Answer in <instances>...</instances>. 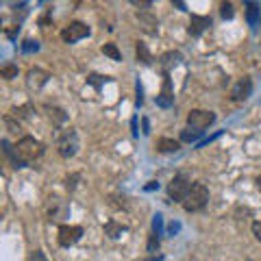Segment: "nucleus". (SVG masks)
I'll use <instances>...</instances> for the list:
<instances>
[{"label": "nucleus", "instance_id": "nucleus-1", "mask_svg": "<svg viewBox=\"0 0 261 261\" xmlns=\"http://www.w3.org/2000/svg\"><path fill=\"white\" fill-rule=\"evenodd\" d=\"M207 202H209V189H207V185H205V183H192L187 198L183 200V209L189 211V213L202 211V209L207 207Z\"/></svg>", "mask_w": 261, "mask_h": 261}, {"label": "nucleus", "instance_id": "nucleus-2", "mask_svg": "<svg viewBox=\"0 0 261 261\" xmlns=\"http://www.w3.org/2000/svg\"><path fill=\"white\" fill-rule=\"evenodd\" d=\"M16 153L20 155V159H22L24 163H31V161H35L44 155V144L37 142L35 137L26 135L16 144Z\"/></svg>", "mask_w": 261, "mask_h": 261}, {"label": "nucleus", "instance_id": "nucleus-3", "mask_svg": "<svg viewBox=\"0 0 261 261\" xmlns=\"http://www.w3.org/2000/svg\"><path fill=\"white\" fill-rule=\"evenodd\" d=\"M57 150L63 159H70V157H74L78 153V135L74 128H65L57 137Z\"/></svg>", "mask_w": 261, "mask_h": 261}, {"label": "nucleus", "instance_id": "nucleus-4", "mask_svg": "<svg viewBox=\"0 0 261 261\" xmlns=\"http://www.w3.org/2000/svg\"><path fill=\"white\" fill-rule=\"evenodd\" d=\"M213 122H215V113H213V111L192 109L187 113V126L194 128V130H200V133H205V128H209Z\"/></svg>", "mask_w": 261, "mask_h": 261}, {"label": "nucleus", "instance_id": "nucleus-5", "mask_svg": "<svg viewBox=\"0 0 261 261\" xmlns=\"http://www.w3.org/2000/svg\"><path fill=\"white\" fill-rule=\"evenodd\" d=\"M189 187H192V183L185 174H176L172 181L168 183V198L172 202H183L187 198L189 194Z\"/></svg>", "mask_w": 261, "mask_h": 261}, {"label": "nucleus", "instance_id": "nucleus-6", "mask_svg": "<svg viewBox=\"0 0 261 261\" xmlns=\"http://www.w3.org/2000/svg\"><path fill=\"white\" fill-rule=\"evenodd\" d=\"M81 237H83V226H76V224H61L59 226V235H57L59 246L70 248V246H74Z\"/></svg>", "mask_w": 261, "mask_h": 261}, {"label": "nucleus", "instance_id": "nucleus-7", "mask_svg": "<svg viewBox=\"0 0 261 261\" xmlns=\"http://www.w3.org/2000/svg\"><path fill=\"white\" fill-rule=\"evenodd\" d=\"M89 37V26L83 24V22H70L65 29L61 31V39L65 44H76L81 39Z\"/></svg>", "mask_w": 261, "mask_h": 261}, {"label": "nucleus", "instance_id": "nucleus-8", "mask_svg": "<svg viewBox=\"0 0 261 261\" xmlns=\"http://www.w3.org/2000/svg\"><path fill=\"white\" fill-rule=\"evenodd\" d=\"M68 211H70L68 202L61 200L59 196H50L48 202H46V213H48V220H50V222L63 220L65 215H68Z\"/></svg>", "mask_w": 261, "mask_h": 261}, {"label": "nucleus", "instance_id": "nucleus-9", "mask_svg": "<svg viewBox=\"0 0 261 261\" xmlns=\"http://www.w3.org/2000/svg\"><path fill=\"white\" fill-rule=\"evenodd\" d=\"M252 94V81L248 76H244V78H239L237 83L233 85V89H231V98L235 102H241V100H246L248 96Z\"/></svg>", "mask_w": 261, "mask_h": 261}, {"label": "nucleus", "instance_id": "nucleus-10", "mask_svg": "<svg viewBox=\"0 0 261 261\" xmlns=\"http://www.w3.org/2000/svg\"><path fill=\"white\" fill-rule=\"evenodd\" d=\"M211 24H213L211 18H207V16H192V20H189V26H187V33L192 37H200Z\"/></svg>", "mask_w": 261, "mask_h": 261}, {"label": "nucleus", "instance_id": "nucleus-11", "mask_svg": "<svg viewBox=\"0 0 261 261\" xmlns=\"http://www.w3.org/2000/svg\"><path fill=\"white\" fill-rule=\"evenodd\" d=\"M157 104L163 109H170L174 104V91H172V81H170V76L166 74V81H163V87L159 91V96H157Z\"/></svg>", "mask_w": 261, "mask_h": 261}, {"label": "nucleus", "instance_id": "nucleus-12", "mask_svg": "<svg viewBox=\"0 0 261 261\" xmlns=\"http://www.w3.org/2000/svg\"><path fill=\"white\" fill-rule=\"evenodd\" d=\"M48 78H50V74L46 70L33 68V70H29V74H26V83H29L31 89H39V87H44V85L48 83Z\"/></svg>", "mask_w": 261, "mask_h": 261}, {"label": "nucleus", "instance_id": "nucleus-13", "mask_svg": "<svg viewBox=\"0 0 261 261\" xmlns=\"http://www.w3.org/2000/svg\"><path fill=\"white\" fill-rule=\"evenodd\" d=\"M246 22H248V26H252V29H257L261 24V9L257 3H246Z\"/></svg>", "mask_w": 261, "mask_h": 261}, {"label": "nucleus", "instance_id": "nucleus-14", "mask_svg": "<svg viewBox=\"0 0 261 261\" xmlns=\"http://www.w3.org/2000/svg\"><path fill=\"white\" fill-rule=\"evenodd\" d=\"M179 148H181L179 140H172V137H161V140H157V150H159V153H176Z\"/></svg>", "mask_w": 261, "mask_h": 261}, {"label": "nucleus", "instance_id": "nucleus-15", "mask_svg": "<svg viewBox=\"0 0 261 261\" xmlns=\"http://www.w3.org/2000/svg\"><path fill=\"white\" fill-rule=\"evenodd\" d=\"M3 153L11 159V166H13V168H24V166H26V163H24L22 159H20V155L16 153V148H13L7 140H3Z\"/></svg>", "mask_w": 261, "mask_h": 261}, {"label": "nucleus", "instance_id": "nucleus-16", "mask_svg": "<svg viewBox=\"0 0 261 261\" xmlns=\"http://www.w3.org/2000/svg\"><path fill=\"white\" fill-rule=\"evenodd\" d=\"M135 52H137V61H142L144 65H150V63H153V55H150V50L146 48V44H144V42H137Z\"/></svg>", "mask_w": 261, "mask_h": 261}, {"label": "nucleus", "instance_id": "nucleus-17", "mask_svg": "<svg viewBox=\"0 0 261 261\" xmlns=\"http://www.w3.org/2000/svg\"><path fill=\"white\" fill-rule=\"evenodd\" d=\"M183 61V57H181V52H166V55L161 57V65L166 70H170V68H174V65H179Z\"/></svg>", "mask_w": 261, "mask_h": 261}, {"label": "nucleus", "instance_id": "nucleus-18", "mask_svg": "<svg viewBox=\"0 0 261 261\" xmlns=\"http://www.w3.org/2000/svg\"><path fill=\"white\" fill-rule=\"evenodd\" d=\"M104 233H107L111 239H115V237H120L122 233H126V226L117 224V222H107V224H104Z\"/></svg>", "mask_w": 261, "mask_h": 261}, {"label": "nucleus", "instance_id": "nucleus-19", "mask_svg": "<svg viewBox=\"0 0 261 261\" xmlns=\"http://www.w3.org/2000/svg\"><path fill=\"white\" fill-rule=\"evenodd\" d=\"M137 18H140V22L144 24V31H148V33H157V29H155V26H157V20H155L153 16H150V13H142V16H137Z\"/></svg>", "mask_w": 261, "mask_h": 261}, {"label": "nucleus", "instance_id": "nucleus-20", "mask_svg": "<svg viewBox=\"0 0 261 261\" xmlns=\"http://www.w3.org/2000/svg\"><path fill=\"white\" fill-rule=\"evenodd\" d=\"M102 52H104L107 57L113 59V61H122V52L117 50L115 44H102Z\"/></svg>", "mask_w": 261, "mask_h": 261}, {"label": "nucleus", "instance_id": "nucleus-21", "mask_svg": "<svg viewBox=\"0 0 261 261\" xmlns=\"http://www.w3.org/2000/svg\"><path fill=\"white\" fill-rule=\"evenodd\" d=\"M46 111H50V117H52V120H55L57 124H61V122L68 120L65 111H63V109H59V107H50V104H48V107H46Z\"/></svg>", "mask_w": 261, "mask_h": 261}, {"label": "nucleus", "instance_id": "nucleus-22", "mask_svg": "<svg viewBox=\"0 0 261 261\" xmlns=\"http://www.w3.org/2000/svg\"><path fill=\"white\" fill-rule=\"evenodd\" d=\"M202 133H200V130H194V128H183L181 130V142H196V140H198V137H200Z\"/></svg>", "mask_w": 261, "mask_h": 261}, {"label": "nucleus", "instance_id": "nucleus-23", "mask_svg": "<svg viewBox=\"0 0 261 261\" xmlns=\"http://www.w3.org/2000/svg\"><path fill=\"white\" fill-rule=\"evenodd\" d=\"M20 48H22V52H26V55H31V52L39 50V42H37V39H24Z\"/></svg>", "mask_w": 261, "mask_h": 261}, {"label": "nucleus", "instance_id": "nucleus-24", "mask_svg": "<svg viewBox=\"0 0 261 261\" xmlns=\"http://www.w3.org/2000/svg\"><path fill=\"white\" fill-rule=\"evenodd\" d=\"M153 233L159 235V237L163 235V215L161 213H155L153 215Z\"/></svg>", "mask_w": 261, "mask_h": 261}, {"label": "nucleus", "instance_id": "nucleus-25", "mask_svg": "<svg viewBox=\"0 0 261 261\" xmlns=\"http://www.w3.org/2000/svg\"><path fill=\"white\" fill-rule=\"evenodd\" d=\"M109 205L113 209H126V198L124 196H109Z\"/></svg>", "mask_w": 261, "mask_h": 261}, {"label": "nucleus", "instance_id": "nucleus-26", "mask_svg": "<svg viewBox=\"0 0 261 261\" xmlns=\"http://www.w3.org/2000/svg\"><path fill=\"white\" fill-rule=\"evenodd\" d=\"M146 250H148V252H157V250H159V235H155V233H150V237H148V246H146Z\"/></svg>", "mask_w": 261, "mask_h": 261}, {"label": "nucleus", "instance_id": "nucleus-27", "mask_svg": "<svg viewBox=\"0 0 261 261\" xmlns=\"http://www.w3.org/2000/svg\"><path fill=\"white\" fill-rule=\"evenodd\" d=\"M76 181H81V174H78V172L70 174V176H65V187H68L70 192H72V189H76V185H78Z\"/></svg>", "mask_w": 261, "mask_h": 261}, {"label": "nucleus", "instance_id": "nucleus-28", "mask_svg": "<svg viewBox=\"0 0 261 261\" xmlns=\"http://www.w3.org/2000/svg\"><path fill=\"white\" fill-rule=\"evenodd\" d=\"M0 74H3V78H16L18 76V65H5V68L0 70Z\"/></svg>", "mask_w": 261, "mask_h": 261}, {"label": "nucleus", "instance_id": "nucleus-29", "mask_svg": "<svg viewBox=\"0 0 261 261\" xmlns=\"http://www.w3.org/2000/svg\"><path fill=\"white\" fill-rule=\"evenodd\" d=\"M220 13H222V18L224 20H231L233 16H235V11H233V5L231 3H222V7H220Z\"/></svg>", "mask_w": 261, "mask_h": 261}, {"label": "nucleus", "instance_id": "nucleus-30", "mask_svg": "<svg viewBox=\"0 0 261 261\" xmlns=\"http://www.w3.org/2000/svg\"><path fill=\"white\" fill-rule=\"evenodd\" d=\"M31 111H33L31 104H24V107H20V109H13L11 113H13V117H29Z\"/></svg>", "mask_w": 261, "mask_h": 261}, {"label": "nucleus", "instance_id": "nucleus-31", "mask_svg": "<svg viewBox=\"0 0 261 261\" xmlns=\"http://www.w3.org/2000/svg\"><path fill=\"white\" fill-rule=\"evenodd\" d=\"M104 81H107V76H98V74H91V76L87 78V83H91L96 89H100V85H102Z\"/></svg>", "mask_w": 261, "mask_h": 261}, {"label": "nucleus", "instance_id": "nucleus-32", "mask_svg": "<svg viewBox=\"0 0 261 261\" xmlns=\"http://www.w3.org/2000/svg\"><path fill=\"white\" fill-rule=\"evenodd\" d=\"M29 261H48V259H46V254H44L42 250H33L31 257H29Z\"/></svg>", "mask_w": 261, "mask_h": 261}, {"label": "nucleus", "instance_id": "nucleus-33", "mask_svg": "<svg viewBox=\"0 0 261 261\" xmlns=\"http://www.w3.org/2000/svg\"><path fill=\"white\" fill-rule=\"evenodd\" d=\"M5 122H7V126H9L11 133H18V130H20V124H13V117H11V115H7Z\"/></svg>", "mask_w": 261, "mask_h": 261}, {"label": "nucleus", "instance_id": "nucleus-34", "mask_svg": "<svg viewBox=\"0 0 261 261\" xmlns=\"http://www.w3.org/2000/svg\"><path fill=\"white\" fill-rule=\"evenodd\" d=\"M18 31H20V24H13L11 29H7V37H9V39H16Z\"/></svg>", "mask_w": 261, "mask_h": 261}, {"label": "nucleus", "instance_id": "nucleus-35", "mask_svg": "<svg viewBox=\"0 0 261 261\" xmlns=\"http://www.w3.org/2000/svg\"><path fill=\"white\" fill-rule=\"evenodd\" d=\"M252 235L257 237V241H261V222H254L252 224Z\"/></svg>", "mask_w": 261, "mask_h": 261}, {"label": "nucleus", "instance_id": "nucleus-36", "mask_svg": "<svg viewBox=\"0 0 261 261\" xmlns=\"http://www.w3.org/2000/svg\"><path fill=\"white\" fill-rule=\"evenodd\" d=\"M142 102H144V98H142V85H140V81H137V107H142Z\"/></svg>", "mask_w": 261, "mask_h": 261}, {"label": "nucleus", "instance_id": "nucleus-37", "mask_svg": "<svg viewBox=\"0 0 261 261\" xmlns=\"http://www.w3.org/2000/svg\"><path fill=\"white\" fill-rule=\"evenodd\" d=\"M157 187H159V183H157V181H150L148 185H146V192H153V189H157Z\"/></svg>", "mask_w": 261, "mask_h": 261}, {"label": "nucleus", "instance_id": "nucleus-38", "mask_svg": "<svg viewBox=\"0 0 261 261\" xmlns=\"http://www.w3.org/2000/svg\"><path fill=\"white\" fill-rule=\"evenodd\" d=\"M179 228H181V224H179V222H172V224H170V233H176V231H179Z\"/></svg>", "mask_w": 261, "mask_h": 261}, {"label": "nucleus", "instance_id": "nucleus-39", "mask_svg": "<svg viewBox=\"0 0 261 261\" xmlns=\"http://www.w3.org/2000/svg\"><path fill=\"white\" fill-rule=\"evenodd\" d=\"M174 7H179L181 11H187V7H185V3H174Z\"/></svg>", "mask_w": 261, "mask_h": 261}, {"label": "nucleus", "instance_id": "nucleus-40", "mask_svg": "<svg viewBox=\"0 0 261 261\" xmlns=\"http://www.w3.org/2000/svg\"><path fill=\"white\" fill-rule=\"evenodd\" d=\"M257 187L261 189V176H259V179H257Z\"/></svg>", "mask_w": 261, "mask_h": 261}]
</instances>
